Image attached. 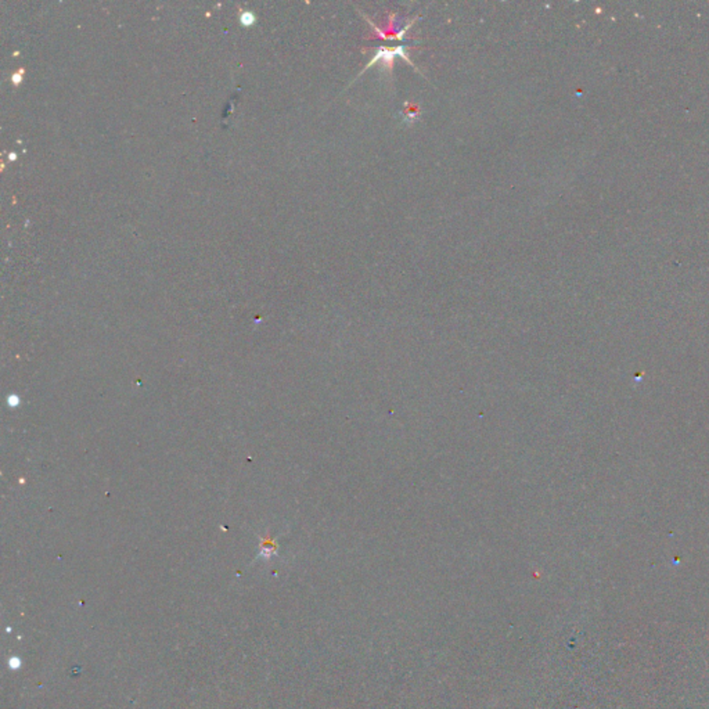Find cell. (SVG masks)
<instances>
[{
    "instance_id": "cell-1",
    "label": "cell",
    "mask_w": 709,
    "mask_h": 709,
    "mask_svg": "<svg viewBox=\"0 0 709 709\" xmlns=\"http://www.w3.org/2000/svg\"><path fill=\"white\" fill-rule=\"evenodd\" d=\"M406 49H408V46L380 47V49L377 50V53L373 56V59L368 61V64L364 67V70H363L360 74H363L364 71H367L368 68H371V66H374V64H377V63H381L382 66H385L387 68H389V70H391V66H392V63L395 61V59H396V57L403 59L408 64H410L413 68H416V67H415V64L410 61V59H409V54H408Z\"/></svg>"
}]
</instances>
